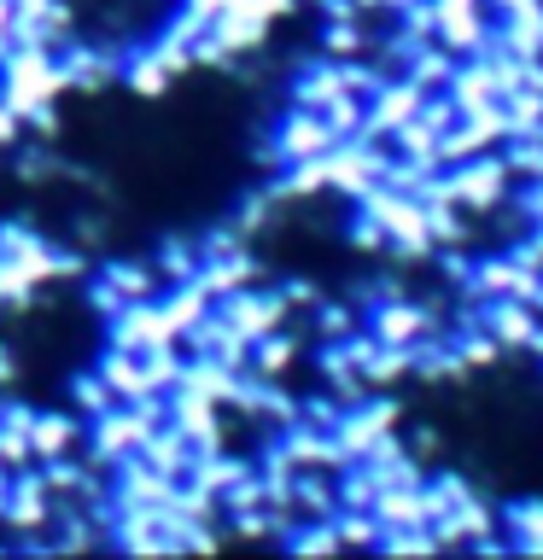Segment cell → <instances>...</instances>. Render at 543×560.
I'll return each instance as SVG.
<instances>
[{"mask_svg": "<svg viewBox=\"0 0 543 560\" xmlns=\"http://www.w3.org/2000/svg\"><path fill=\"white\" fill-rule=\"evenodd\" d=\"M59 94H70L65 88V70H59V47H7L0 52V100L18 112V122H24L35 105H53Z\"/></svg>", "mask_w": 543, "mask_h": 560, "instance_id": "obj_1", "label": "cell"}, {"mask_svg": "<svg viewBox=\"0 0 543 560\" xmlns=\"http://www.w3.org/2000/svg\"><path fill=\"white\" fill-rule=\"evenodd\" d=\"M450 199L467 210V217H480V210H502L508 192H515V175H508V158L502 152H480L467 158V164H450Z\"/></svg>", "mask_w": 543, "mask_h": 560, "instance_id": "obj_2", "label": "cell"}, {"mask_svg": "<svg viewBox=\"0 0 543 560\" xmlns=\"http://www.w3.org/2000/svg\"><path fill=\"white\" fill-rule=\"evenodd\" d=\"M105 345H123V350H135V357H147V350H164V345H182V339H175V327L164 322L158 298H135V304H123L117 315H105Z\"/></svg>", "mask_w": 543, "mask_h": 560, "instance_id": "obj_3", "label": "cell"}, {"mask_svg": "<svg viewBox=\"0 0 543 560\" xmlns=\"http://www.w3.org/2000/svg\"><path fill=\"white\" fill-rule=\"evenodd\" d=\"M432 12H438L432 42H444L450 52H462V59H473V52L490 42V30H497V18H490L485 0H432Z\"/></svg>", "mask_w": 543, "mask_h": 560, "instance_id": "obj_4", "label": "cell"}, {"mask_svg": "<svg viewBox=\"0 0 543 560\" xmlns=\"http://www.w3.org/2000/svg\"><path fill=\"white\" fill-rule=\"evenodd\" d=\"M368 332H374V345H420V339H438V310H420L409 298H380L374 315H368Z\"/></svg>", "mask_w": 543, "mask_h": 560, "instance_id": "obj_5", "label": "cell"}, {"mask_svg": "<svg viewBox=\"0 0 543 560\" xmlns=\"http://www.w3.org/2000/svg\"><path fill=\"white\" fill-rule=\"evenodd\" d=\"M217 315H222V322L240 332V339H263V332L287 327L292 304H287V298H280V292H263V287H240L234 298H222V304H217Z\"/></svg>", "mask_w": 543, "mask_h": 560, "instance_id": "obj_6", "label": "cell"}, {"mask_svg": "<svg viewBox=\"0 0 543 560\" xmlns=\"http://www.w3.org/2000/svg\"><path fill=\"white\" fill-rule=\"evenodd\" d=\"M420 112V88L409 77H385L374 94H368V117H362V140H392L403 122Z\"/></svg>", "mask_w": 543, "mask_h": 560, "instance_id": "obj_7", "label": "cell"}, {"mask_svg": "<svg viewBox=\"0 0 543 560\" xmlns=\"http://www.w3.org/2000/svg\"><path fill=\"white\" fill-rule=\"evenodd\" d=\"M327 147H333V135H327L322 112H304V105H292V112L275 122V147H269V158H275L280 170H287V164H304V158H322Z\"/></svg>", "mask_w": 543, "mask_h": 560, "instance_id": "obj_8", "label": "cell"}, {"mask_svg": "<svg viewBox=\"0 0 543 560\" xmlns=\"http://www.w3.org/2000/svg\"><path fill=\"white\" fill-rule=\"evenodd\" d=\"M59 70H65V88H70V94H105V88L123 77V59H117L112 47L65 42V47H59Z\"/></svg>", "mask_w": 543, "mask_h": 560, "instance_id": "obj_9", "label": "cell"}, {"mask_svg": "<svg viewBox=\"0 0 543 560\" xmlns=\"http://www.w3.org/2000/svg\"><path fill=\"white\" fill-rule=\"evenodd\" d=\"M170 497H175L170 472H158L152 462H140V455L117 462V472H112V502L117 508H170Z\"/></svg>", "mask_w": 543, "mask_h": 560, "instance_id": "obj_10", "label": "cell"}, {"mask_svg": "<svg viewBox=\"0 0 543 560\" xmlns=\"http://www.w3.org/2000/svg\"><path fill=\"white\" fill-rule=\"evenodd\" d=\"M94 374H100L105 385H112V397H117V402H140V397H158L152 385H147V362H140L135 350H123V345H105V350H100Z\"/></svg>", "mask_w": 543, "mask_h": 560, "instance_id": "obj_11", "label": "cell"}, {"mask_svg": "<svg viewBox=\"0 0 543 560\" xmlns=\"http://www.w3.org/2000/svg\"><path fill=\"white\" fill-rule=\"evenodd\" d=\"M252 280H257V262H252V252H240V257H205L199 275H193V287H199L210 304H222V298H234L240 287H252Z\"/></svg>", "mask_w": 543, "mask_h": 560, "instance_id": "obj_12", "label": "cell"}, {"mask_svg": "<svg viewBox=\"0 0 543 560\" xmlns=\"http://www.w3.org/2000/svg\"><path fill=\"white\" fill-rule=\"evenodd\" d=\"M82 415H42L35 409V427H30V450H35V462H53V455H70L82 444Z\"/></svg>", "mask_w": 543, "mask_h": 560, "instance_id": "obj_13", "label": "cell"}, {"mask_svg": "<svg viewBox=\"0 0 543 560\" xmlns=\"http://www.w3.org/2000/svg\"><path fill=\"white\" fill-rule=\"evenodd\" d=\"M210 35H217V42L240 59V52H257L263 42H269V18H257L252 7H228L217 24H210Z\"/></svg>", "mask_w": 543, "mask_h": 560, "instance_id": "obj_14", "label": "cell"}, {"mask_svg": "<svg viewBox=\"0 0 543 560\" xmlns=\"http://www.w3.org/2000/svg\"><path fill=\"white\" fill-rule=\"evenodd\" d=\"M140 462H152L158 472H170V479H187L193 455H187V438H182V427L158 420V427L147 432V444H140Z\"/></svg>", "mask_w": 543, "mask_h": 560, "instance_id": "obj_15", "label": "cell"}, {"mask_svg": "<svg viewBox=\"0 0 543 560\" xmlns=\"http://www.w3.org/2000/svg\"><path fill=\"white\" fill-rule=\"evenodd\" d=\"M292 514L298 520H333L339 497H333V472H292Z\"/></svg>", "mask_w": 543, "mask_h": 560, "instance_id": "obj_16", "label": "cell"}, {"mask_svg": "<svg viewBox=\"0 0 543 560\" xmlns=\"http://www.w3.org/2000/svg\"><path fill=\"white\" fill-rule=\"evenodd\" d=\"M455 59H462V52H450L444 42H415L409 70H403V77H409V82L420 88V94H432V88H444V82H450Z\"/></svg>", "mask_w": 543, "mask_h": 560, "instance_id": "obj_17", "label": "cell"}, {"mask_svg": "<svg viewBox=\"0 0 543 560\" xmlns=\"http://www.w3.org/2000/svg\"><path fill=\"white\" fill-rule=\"evenodd\" d=\"M292 362H298V339L275 327V332H263V339H252V362H245V374H257V380H280Z\"/></svg>", "mask_w": 543, "mask_h": 560, "instance_id": "obj_18", "label": "cell"}, {"mask_svg": "<svg viewBox=\"0 0 543 560\" xmlns=\"http://www.w3.org/2000/svg\"><path fill=\"white\" fill-rule=\"evenodd\" d=\"M409 374H415V350L409 345H374V357L362 362L368 392H392V385L409 380Z\"/></svg>", "mask_w": 543, "mask_h": 560, "instance_id": "obj_19", "label": "cell"}, {"mask_svg": "<svg viewBox=\"0 0 543 560\" xmlns=\"http://www.w3.org/2000/svg\"><path fill=\"white\" fill-rule=\"evenodd\" d=\"M199 262H205L199 240H182V234H170L164 245H158L152 269H158V280H164V287H182V280H193V275H199Z\"/></svg>", "mask_w": 543, "mask_h": 560, "instance_id": "obj_20", "label": "cell"}, {"mask_svg": "<svg viewBox=\"0 0 543 560\" xmlns=\"http://www.w3.org/2000/svg\"><path fill=\"white\" fill-rule=\"evenodd\" d=\"M333 94H345V77H339V65H333V59L310 65L304 77H292V105H304V112H322Z\"/></svg>", "mask_w": 543, "mask_h": 560, "instance_id": "obj_21", "label": "cell"}, {"mask_svg": "<svg viewBox=\"0 0 543 560\" xmlns=\"http://www.w3.org/2000/svg\"><path fill=\"white\" fill-rule=\"evenodd\" d=\"M123 82H129V94H140V100H158V94H170V70H164V59H158L152 47H140V52H129L123 59Z\"/></svg>", "mask_w": 543, "mask_h": 560, "instance_id": "obj_22", "label": "cell"}, {"mask_svg": "<svg viewBox=\"0 0 543 560\" xmlns=\"http://www.w3.org/2000/svg\"><path fill=\"white\" fill-rule=\"evenodd\" d=\"M497 520L508 525V542H515V549L543 555V502H538V497H532V502H508Z\"/></svg>", "mask_w": 543, "mask_h": 560, "instance_id": "obj_23", "label": "cell"}, {"mask_svg": "<svg viewBox=\"0 0 543 560\" xmlns=\"http://www.w3.org/2000/svg\"><path fill=\"white\" fill-rule=\"evenodd\" d=\"M322 47H327V59H333V65L362 59V52H368V30H362V18H327V24H322Z\"/></svg>", "mask_w": 543, "mask_h": 560, "instance_id": "obj_24", "label": "cell"}, {"mask_svg": "<svg viewBox=\"0 0 543 560\" xmlns=\"http://www.w3.org/2000/svg\"><path fill=\"white\" fill-rule=\"evenodd\" d=\"M158 310H164V322L175 327V339H182V332H187L193 322H199V315H210L217 304H210V298H205L199 287H193V280H182V287H170V298H164Z\"/></svg>", "mask_w": 543, "mask_h": 560, "instance_id": "obj_25", "label": "cell"}, {"mask_svg": "<svg viewBox=\"0 0 543 560\" xmlns=\"http://www.w3.org/2000/svg\"><path fill=\"white\" fill-rule=\"evenodd\" d=\"M105 280L117 287L123 304H135V298H158V292H164V280H158L152 262H112V269H105Z\"/></svg>", "mask_w": 543, "mask_h": 560, "instance_id": "obj_26", "label": "cell"}, {"mask_svg": "<svg viewBox=\"0 0 543 560\" xmlns=\"http://www.w3.org/2000/svg\"><path fill=\"white\" fill-rule=\"evenodd\" d=\"M502 117H508V135H538L543 129V94H538V88H515V94H502Z\"/></svg>", "mask_w": 543, "mask_h": 560, "instance_id": "obj_27", "label": "cell"}, {"mask_svg": "<svg viewBox=\"0 0 543 560\" xmlns=\"http://www.w3.org/2000/svg\"><path fill=\"white\" fill-rule=\"evenodd\" d=\"M508 175L515 182H543V129L538 135H508Z\"/></svg>", "mask_w": 543, "mask_h": 560, "instance_id": "obj_28", "label": "cell"}, {"mask_svg": "<svg viewBox=\"0 0 543 560\" xmlns=\"http://www.w3.org/2000/svg\"><path fill=\"white\" fill-rule=\"evenodd\" d=\"M333 537H339V549H374L380 525L368 508H339V514H333Z\"/></svg>", "mask_w": 543, "mask_h": 560, "instance_id": "obj_29", "label": "cell"}, {"mask_svg": "<svg viewBox=\"0 0 543 560\" xmlns=\"http://www.w3.org/2000/svg\"><path fill=\"white\" fill-rule=\"evenodd\" d=\"M392 152L415 158V164H438V129H432V122H420V117H409L392 135ZM438 170H444V164H438Z\"/></svg>", "mask_w": 543, "mask_h": 560, "instance_id": "obj_30", "label": "cell"}, {"mask_svg": "<svg viewBox=\"0 0 543 560\" xmlns=\"http://www.w3.org/2000/svg\"><path fill=\"white\" fill-rule=\"evenodd\" d=\"M362 117H368V100H362V94H333V100L322 105V122H327L333 140H350V135L362 129Z\"/></svg>", "mask_w": 543, "mask_h": 560, "instance_id": "obj_31", "label": "cell"}, {"mask_svg": "<svg viewBox=\"0 0 543 560\" xmlns=\"http://www.w3.org/2000/svg\"><path fill=\"white\" fill-rule=\"evenodd\" d=\"M362 322H357V310H345V304H315V339L322 345H339V339H350V332H357Z\"/></svg>", "mask_w": 543, "mask_h": 560, "instance_id": "obj_32", "label": "cell"}, {"mask_svg": "<svg viewBox=\"0 0 543 560\" xmlns=\"http://www.w3.org/2000/svg\"><path fill=\"white\" fill-rule=\"evenodd\" d=\"M70 397H77V409H82V415H105V409L117 402V397H112V385H105V380L94 374V368L70 380Z\"/></svg>", "mask_w": 543, "mask_h": 560, "instance_id": "obj_33", "label": "cell"}, {"mask_svg": "<svg viewBox=\"0 0 543 560\" xmlns=\"http://www.w3.org/2000/svg\"><path fill=\"white\" fill-rule=\"evenodd\" d=\"M47 234H35L30 222H7L0 228V257H35V252H47Z\"/></svg>", "mask_w": 543, "mask_h": 560, "instance_id": "obj_34", "label": "cell"}, {"mask_svg": "<svg viewBox=\"0 0 543 560\" xmlns=\"http://www.w3.org/2000/svg\"><path fill=\"white\" fill-rule=\"evenodd\" d=\"M30 462H35L30 432H24V427H0V467L18 472V467H30Z\"/></svg>", "mask_w": 543, "mask_h": 560, "instance_id": "obj_35", "label": "cell"}, {"mask_svg": "<svg viewBox=\"0 0 543 560\" xmlns=\"http://www.w3.org/2000/svg\"><path fill=\"white\" fill-rule=\"evenodd\" d=\"M152 52L164 59V70H170V77H187V70H193V42H182V35H170V30L152 42Z\"/></svg>", "mask_w": 543, "mask_h": 560, "instance_id": "obj_36", "label": "cell"}, {"mask_svg": "<svg viewBox=\"0 0 543 560\" xmlns=\"http://www.w3.org/2000/svg\"><path fill=\"white\" fill-rule=\"evenodd\" d=\"M350 245H357V252H385V228L374 217H357L350 222Z\"/></svg>", "mask_w": 543, "mask_h": 560, "instance_id": "obj_37", "label": "cell"}, {"mask_svg": "<svg viewBox=\"0 0 543 560\" xmlns=\"http://www.w3.org/2000/svg\"><path fill=\"white\" fill-rule=\"evenodd\" d=\"M280 298H287V304H292V310H310V304H322V292H315V287H310V280H304V275H292V280H280Z\"/></svg>", "mask_w": 543, "mask_h": 560, "instance_id": "obj_38", "label": "cell"}, {"mask_svg": "<svg viewBox=\"0 0 543 560\" xmlns=\"http://www.w3.org/2000/svg\"><path fill=\"white\" fill-rule=\"evenodd\" d=\"M70 228H77V234H70V240H77L82 252H94V245L105 240V222H100V217H77V222H70Z\"/></svg>", "mask_w": 543, "mask_h": 560, "instance_id": "obj_39", "label": "cell"}, {"mask_svg": "<svg viewBox=\"0 0 543 560\" xmlns=\"http://www.w3.org/2000/svg\"><path fill=\"white\" fill-rule=\"evenodd\" d=\"M12 18H18V0H0V52L12 47Z\"/></svg>", "mask_w": 543, "mask_h": 560, "instance_id": "obj_40", "label": "cell"}, {"mask_svg": "<svg viewBox=\"0 0 543 560\" xmlns=\"http://www.w3.org/2000/svg\"><path fill=\"white\" fill-rule=\"evenodd\" d=\"M532 310L543 315V280H538V292H532Z\"/></svg>", "mask_w": 543, "mask_h": 560, "instance_id": "obj_41", "label": "cell"}, {"mask_svg": "<svg viewBox=\"0 0 543 560\" xmlns=\"http://www.w3.org/2000/svg\"><path fill=\"white\" fill-rule=\"evenodd\" d=\"M0 479H7V467H0Z\"/></svg>", "mask_w": 543, "mask_h": 560, "instance_id": "obj_42", "label": "cell"}, {"mask_svg": "<svg viewBox=\"0 0 543 560\" xmlns=\"http://www.w3.org/2000/svg\"><path fill=\"white\" fill-rule=\"evenodd\" d=\"M538 234H543V222H538Z\"/></svg>", "mask_w": 543, "mask_h": 560, "instance_id": "obj_43", "label": "cell"}]
</instances>
